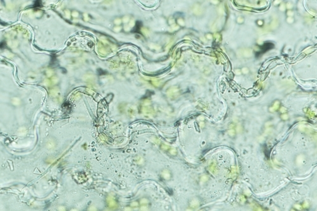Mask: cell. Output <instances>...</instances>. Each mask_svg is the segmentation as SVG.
<instances>
[{
	"label": "cell",
	"instance_id": "cell-2",
	"mask_svg": "<svg viewBox=\"0 0 317 211\" xmlns=\"http://www.w3.org/2000/svg\"><path fill=\"white\" fill-rule=\"evenodd\" d=\"M140 27H141V25H139L138 23H136L135 28L133 29L132 32H136V33H140Z\"/></svg>",
	"mask_w": 317,
	"mask_h": 211
},
{
	"label": "cell",
	"instance_id": "cell-1",
	"mask_svg": "<svg viewBox=\"0 0 317 211\" xmlns=\"http://www.w3.org/2000/svg\"><path fill=\"white\" fill-rule=\"evenodd\" d=\"M274 47H275V44H273V43H271V42H266V43H265V44H263V45L259 46V50L258 52H256V53H255L256 57H261L262 55H263L266 52H268L269 50L273 49Z\"/></svg>",
	"mask_w": 317,
	"mask_h": 211
}]
</instances>
